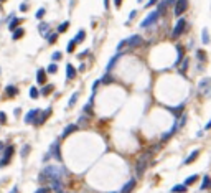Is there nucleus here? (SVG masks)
Masks as SVG:
<instances>
[{
  "label": "nucleus",
  "instance_id": "obj_1",
  "mask_svg": "<svg viewBox=\"0 0 211 193\" xmlns=\"http://www.w3.org/2000/svg\"><path fill=\"white\" fill-rule=\"evenodd\" d=\"M43 173L46 175V178H48V183H50V180H55V178H61L64 173H68L66 168H60V167H56V165H48L43 170Z\"/></svg>",
  "mask_w": 211,
  "mask_h": 193
},
{
  "label": "nucleus",
  "instance_id": "obj_2",
  "mask_svg": "<svg viewBox=\"0 0 211 193\" xmlns=\"http://www.w3.org/2000/svg\"><path fill=\"white\" fill-rule=\"evenodd\" d=\"M150 159H152V152H145V154H142V155L139 157L137 165H135V172H137L139 177H142V175H144V172H145V168H147Z\"/></svg>",
  "mask_w": 211,
  "mask_h": 193
},
{
  "label": "nucleus",
  "instance_id": "obj_3",
  "mask_svg": "<svg viewBox=\"0 0 211 193\" xmlns=\"http://www.w3.org/2000/svg\"><path fill=\"white\" fill-rule=\"evenodd\" d=\"M198 91H200V94H203V96H211V78H206V79L200 81Z\"/></svg>",
  "mask_w": 211,
  "mask_h": 193
},
{
  "label": "nucleus",
  "instance_id": "obj_4",
  "mask_svg": "<svg viewBox=\"0 0 211 193\" xmlns=\"http://www.w3.org/2000/svg\"><path fill=\"white\" fill-rule=\"evenodd\" d=\"M186 30V20L185 18H178V22H177V25H175V28H173V33H172V38H175L177 40L181 33H183Z\"/></svg>",
  "mask_w": 211,
  "mask_h": 193
},
{
  "label": "nucleus",
  "instance_id": "obj_5",
  "mask_svg": "<svg viewBox=\"0 0 211 193\" xmlns=\"http://www.w3.org/2000/svg\"><path fill=\"white\" fill-rule=\"evenodd\" d=\"M160 15H162V13H160L158 10L152 12V13H149V15H147V18H145L142 23H140V27H142V28H147V27H150V25H154V23L158 20V17H160Z\"/></svg>",
  "mask_w": 211,
  "mask_h": 193
},
{
  "label": "nucleus",
  "instance_id": "obj_6",
  "mask_svg": "<svg viewBox=\"0 0 211 193\" xmlns=\"http://www.w3.org/2000/svg\"><path fill=\"white\" fill-rule=\"evenodd\" d=\"M186 10H188V0H177L175 2V15L177 17H181Z\"/></svg>",
  "mask_w": 211,
  "mask_h": 193
},
{
  "label": "nucleus",
  "instance_id": "obj_7",
  "mask_svg": "<svg viewBox=\"0 0 211 193\" xmlns=\"http://www.w3.org/2000/svg\"><path fill=\"white\" fill-rule=\"evenodd\" d=\"M13 155V145H8L7 149L3 150V155H2V159H0V167H5V165H8V162H10V157Z\"/></svg>",
  "mask_w": 211,
  "mask_h": 193
},
{
  "label": "nucleus",
  "instance_id": "obj_8",
  "mask_svg": "<svg viewBox=\"0 0 211 193\" xmlns=\"http://www.w3.org/2000/svg\"><path fill=\"white\" fill-rule=\"evenodd\" d=\"M50 155H53V157H55V160L61 162V152H60V145H58V142H53V144H51Z\"/></svg>",
  "mask_w": 211,
  "mask_h": 193
},
{
  "label": "nucleus",
  "instance_id": "obj_9",
  "mask_svg": "<svg viewBox=\"0 0 211 193\" xmlns=\"http://www.w3.org/2000/svg\"><path fill=\"white\" fill-rule=\"evenodd\" d=\"M38 114H40V109H32V111H28V112L25 114V122H27V124H33Z\"/></svg>",
  "mask_w": 211,
  "mask_h": 193
},
{
  "label": "nucleus",
  "instance_id": "obj_10",
  "mask_svg": "<svg viewBox=\"0 0 211 193\" xmlns=\"http://www.w3.org/2000/svg\"><path fill=\"white\" fill-rule=\"evenodd\" d=\"M127 45L130 46V48H135V46L142 45V37H140V35H132V37L127 40Z\"/></svg>",
  "mask_w": 211,
  "mask_h": 193
},
{
  "label": "nucleus",
  "instance_id": "obj_11",
  "mask_svg": "<svg viewBox=\"0 0 211 193\" xmlns=\"http://www.w3.org/2000/svg\"><path fill=\"white\" fill-rule=\"evenodd\" d=\"M50 114H51V107H48V109L45 111V112H42V116H38V117L35 119L33 124H35V126H42L43 122H45L46 119H48V116H50Z\"/></svg>",
  "mask_w": 211,
  "mask_h": 193
},
{
  "label": "nucleus",
  "instance_id": "obj_12",
  "mask_svg": "<svg viewBox=\"0 0 211 193\" xmlns=\"http://www.w3.org/2000/svg\"><path fill=\"white\" fill-rule=\"evenodd\" d=\"M135 178H132V180H129V182L122 186V190H120V193H130L132 190H134V186H135Z\"/></svg>",
  "mask_w": 211,
  "mask_h": 193
},
{
  "label": "nucleus",
  "instance_id": "obj_13",
  "mask_svg": "<svg viewBox=\"0 0 211 193\" xmlns=\"http://www.w3.org/2000/svg\"><path fill=\"white\" fill-rule=\"evenodd\" d=\"M122 55H124V53H117L114 58H110V61L107 63V66H106V73H110V69L114 68V64H115L117 61H119V58H120Z\"/></svg>",
  "mask_w": 211,
  "mask_h": 193
},
{
  "label": "nucleus",
  "instance_id": "obj_14",
  "mask_svg": "<svg viewBox=\"0 0 211 193\" xmlns=\"http://www.w3.org/2000/svg\"><path fill=\"white\" fill-rule=\"evenodd\" d=\"M50 186H51V190L61 191V188H63V182H61V178H55V180H50Z\"/></svg>",
  "mask_w": 211,
  "mask_h": 193
},
{
  "label": "nucleus",
  "instance_id": "obj_15",
  "mask_svg": "<svg viewBox=\"0 0 211 193\" xmlns=\"http://www.w3.org/2000/svg\"><path fill=\"white\" fill-rule=\"evenodd\" d=\"M37 83L38 84H45L46 83V71H45V69H42V68L37 71Z\"/></svg>",
  "mask_w": 211,
  "mask_h": 193
},
{
  "label": "nucleus",
  "instance_id": "obj_16",
  "mask_svg": "<svg viewBox=\"0 0 211 193\" xmlns=\"http://www.w3.org/2000/svg\"><path fill=\"white\" fill-rule=\"evenodd\" d=\"M66 78L68 79H74L76 78V69L73 64H66Z\"/></svg>",
  "mask_w": 211,
  "mask_h": 193
},
{
  "label": "nucleus",
  "instance_id": "obj_17",
  "mask_svg": "<svg viewBox=\"0 0 211 193\" xmlns=\"http://www.w3.org/2000/svg\"><path fill=\"white\" fill-rule=\"evenodd\" d=\"M18 25H20V18H15V17L12 15V17H10V23H8V28L13 32V30H17V28H18Z\"/></svg>",
  "mask_w": 211,
  "mask_h": 193
},
{
  "label": "nucleus",
  "instance_id": "obj_18",
  "mask_svg": "<svg viewBox=\"0 0 211 193\" xmlns=\"http://www.w3.org/2000/svg\"><path fill=\"white\" fill-rule=\"evenodd\" d=\"M78 131V126H74V124H71V126H68L66 129L63 131V134H61V137H68L69 134H73V132H76Z\"/></svg>",
  "mask_w": 211,
  "mask_h": 193
},
{
  "label": "nucleus",
  "instance_id": "obj_19",
  "mask_svg": "<svg viewBox=\"0 0 211 193\" xmlns=\"http://www.w3.org/2000/svg\"><path fill=\"white\" fill-rule=\"evenodd\" d=\"M201 190H211V177H208V175H204V177H203Z\"/></svg>",
  "mask_w": 211,
  "mask_h": 193
},
{
  "label": "nucleus",
  "instance_id": "obj_20",
  "mask_svg": "<svg viewBox=\"0 0 211 193\" xmlns=\"http://www.w3.org/2000/svg\"><path fill=\"white\" fill-rule=\"evenodd\" d=\"M5 94H7V96H17V94H18V89H17V87L15 86H7V87H5Z\"/></svg>",
  "mask_w": 211,
  "mask_h": 193
},
{
  "label": "nucleus",
  "instance_id": "obj_21",
  "mask_svg": "<svg viewBox=\"0 0 211 193\" xmlns=\"http://www.w3.org/2000/svg\"><path fill=\"white\" fill-rule=\"evenodd\" d=\"M183 109H185V106H183V104H180L178 107H168V111H170V112H173V114H175V117H178V116H181V112H183Z\"/></svg>",
  "mask_w": 211,
  "mask_h": 193
},
{
  "label": "nucleus",
  "instance_id": "obj_22",
  "mask_svg": "<svg viewBox=\"0 0 211 193\" xmlns=\"http://www.w3.org/2000/svg\"><path fill=\"white\" fill-rule=\"evenodd\" d=\"M177 53H178V58H177V61H175V64H178L183 61V53H185V50H183V46H177Z\"/></svg>",
  "mask_w": 211,
  "mask_h": 193
},
{
  "label": "nucleus",
  "instance_id": "obj_23",
  "mask_svg": "<svg viewBox=\"0 0 211 193\" xmlns=\"http://www.w3.org/2000/svg\"><path fill=\"white\" fill-rule=\"evenodd\" d=\"M198 155H200V152H198V150H193V152H191V155H188V159L185 160V165H190L191 162H195V159H196Z\"/></svg>",
  "mask_w": 211,
  "mask_h": 193
},
{
  "label": "nucleus",
  "instance_id": "obj_24",
  "mask_svg": "<svg viewBox=\"0 0 211 193\" xmlns=\"http://www.w3.org/2000/svg\"><path fill=\"white\" fill-rule=\"evenodd\" d=\"M23 33H25V30H23V28H17V30H13V35H12L13 42H15V40H20V38L23 37Z\"/></svg>",
  "mask_w": 211,
  "mask_h": 193
},
{
  "label": "nucleus",
  "instance_id": "obj_25",
  "mask_svg": "<svg viewBox=\"0 0 211 193\" xmlns=\"http://www.w3.org/2000/svg\"><path fill=\"white\" fill-rule=\"evenodd\" d=\"M173 193H185L186 191V185H175L172 188Z\"/></svg>",
  "mask_w": 211,
  "mask_h": 193
},
{
  "label": "nucleus",
  "instance_id": "obj_26",
  "mask_svg": "<svg viewBox=\"0 0 211 193\" xmlns=\"http://www.w3.org/2000/svg\"><path fill=\"white\" fill-rule=\"evenodd\" d=\"M84 37H86V32H84V30H79V33L74 37V42H76V43H81V42L84 40Z\"/></svg>",
  "mask_w": 211,
  "mask_h": 193
},
{
  "label": "nucleus",
  "instance_id": "obj_27",
  "mask_svg": "<svg viewBox=\"0 0 211 193\" xmlns=\"http://www.w3.org/2000/svg\"><path fill=\"white\" fill-rule=\"evenodd\" d=\"M201 40H203V43H204V45H208V43H209V33H208L206 28H204V30L201 32Z\"/></svg>",
  "mask_w": 211,
  "mask_h": 193
},
{
  "label": "nucleus",
  "instance_id": "obj_28",
  "mask_svg": "<svg viewBox=\"0 0 211 193\" xmlns=\"http://www.w3.org/2000/svg\"><path fill=\"white\" fill-rule=\"evenodd\" d=\"M68 27H69V22H68V20H66V22H63L61 25L58 27V33H64V32L68 30Z\"/></svg>",
  "mask_w": 211,
  "mask_h": 193
},
{
  "label": "nucleus",
  "instance_id": "obj_29",
  "mask_svg": "<svg viewBox=\"0 0 211 193\" xmlns=\"http://www.w3.org/2000/svg\"><path fill=\"white\" fill-rule=\"evenodd\" d=\"M78 96H79V92H73V96H71V99H69V102H68L69 107H73L74 104H76V101H78Z\"/></svg>",
  "mask_w": 211,
  "mask_h": 193
},
{
  "label": "nucleus",
  "instance_id": "obj_30",
  "mask_svg": "<svg viewBox=\"0 0 211 193\" xmlns=\"http://www.w3.org/2000/svg\"><path fill=\"white\" fill-rule=\"evenodd\" d=\"M53 91V84H46L45 87H43V89L42 91H40V94H43V96H46V94H48V92H51Z\"/></svg>",
  "mask_w": 211,
  "mask_h": 193
},
{
  "label": "nucleus",
  "instance_id": "obj_31",
  "mask_svg": "<svg viewBox=\"0 0 211 193\" xmlns=\"http://www.w3.org/2000/svg\"><path fill=\"white\" fill-rule=\"evenodd\" d=\"M30 154V145H25V147L22 149V152H20V155H22V159H25V157Z\"/></svg>",
  "mask_w": 211,
  "mask_h": 193
},
{
  "label": "nucleus",
  "instance_id": "obj_32",
  "mask_svg": "<svg viewBox=\"0 0 211 193\" xmlns=\"http://www.w3.org/2000/svg\"><path fill=\"white\" fill-rule=\"evenodd\" d=\"M48 28H50V25H48V23H40V27H38V30H40V33H46V30H48Z\"/></svg>",
  "mask_w": 211,
  "mask_h": 193
},
{
  "label": "nucleus",
  "instance_id": "obj_33",
  "mask_svg": "<svg viewBox=\"0 0 211 193\" xmlns=\"http://www.w3.org/2000/svg\"><path fill=\"white\" fill-rule=\"evenodd\" d=\"M56 71H58V66H56V64H55V63H51V64H50V66H48V68H46V73H53V74H55Z\"/></svg>",
  "mask_w": 211,
  "mask_h": 193
},
{
  "label": "nucleus",
  "instance_id": "obj_34",
  "mask_svg": "<svg viewBox=\"0 0 211 193\" xmlns=\"http://www.w3.org/2000/svg\"><path fill=\"white\" fill-rule=\"evenodd\" d=\"M74 46H76V42H74V38H73L71 42L68 43V48H66V51H68V53H73V51H74Z\"/></svg>",
  "mask_w": 211,
  "mask_h": 193
},
{
  "label": "nucleus",
  "instance_id": "obj_35",
  "mask_svg": "<svg viewBox=\"0 0 211 193\" xmlns=\"http://www.w3.org/2000/svg\"><path fill=\"white\" fill-rule=\"evenodd\" d=\"M40 96V91L37 89V87H32V89H30V97L32 99H37Z\"/></svg>",
  "mask_w": 211,
  "mask_h": 193
},
{
  "label": "nucleus",
  "instance_id": "obj_36",
  "mask_svg": "<svg viewBox=\"0 0 211 193\" xmlns=\"http://www.w3.org/2000/svg\"><path fill=\"white\" fill-rule=\"evenodd\" d=\"M196 178H198L196 175H193V177H188V178L185 180V185H191V183H195V182H196Z\"/></svg>",
  "mask_w": 211,
  "mask_h": 193
},
{
  "label": "nucleus",
  "instance_id": "obj_37",
  "mask_svg": "<svg viewBox=\"0 0 211 193\" xmlns=\"http://www.w3.org/2000/svg\"><path fill=\"white\" fill-rule=\"evenodd\" d=\"M101 83H104V84H109V83H112V78H110V76H109V73L106 74L102 79H101Z\"/></svg>",
  "mask_w": 211,
  "mask_h": 193
},
{
  "label": "nucleus",
  "instance_id": "obj_38",
  "mask_svg": "<svg viewBox=\"0 0 211 193\" xmlns=\"http://www.w3.org/2000/svg\"><path fill=\"white\" fill-rule=\"evenodd\" d=\"M186 68H188V60H183V63H181V68H180V71L181 73H186Z\"/></svg>",
  "mask_w": 211,
  "mask_h": 193
},
{
  "label": "nucleus",
  "instance_id": "obj_39",
  "mask_svg": "<svg viewBox=\"0 0 211 193\" xmlns=\"http://www.w3.org/2000/svg\"><path fill=\"white\" fill-rule=\"evenodd\" d=\"M45 12H46L45 8H40V10L37 12V15H35V17H37V18H38V20H42V18H43V17H45Z\"/></svg>",
  "mask_w": 211,
  "mask_h": 193
},
{
  "label": "nucleus",
  "instance_id": "obj_40",
  "mask_svg": "<svg viewBox=\"0 0 211 193\" xmlns=\"http://www.w3.org/2000/svg\"><path fill=\"white\" fill-rule=\"evenodd\" d=\"M91 104H92V102L89 101V102H87L86 106H84V112H86V114H92V107H91Z\"/></svg>",
  "mask_w": 211,
  "mask_h": 193
},
{
  "label": "nucleus",
  "instance_id": "obj_41",
  "mask_svg": "<svg viewBox=\"0 0 211 193\" xmlns=\"http://www.w3.org/2000/svg\"><path fill=\"white\" fill-rule=\"evenodd\" d=\"M196 55H198V60L200 61H203V60H206V53H204V51H196Z\"/></svg>",
  "mask_w": 211,
  "mask_h": 193
},
{
  "label": "nucleus",
  "instance_id": "obj_42",
  "mask_svg": "<svg viewBox=\"0 0 211 193\" xmlns=\"http://www.w3.org/2000/svg\"><path fill=\"white\" fill-rule=\"evenodd\" d=\"M51 58H53V60H55V61H58V60H61V53H60V51H55V53H53V55H51Z\"/></svg>",
  "mask_w": 211,
  "mask_h": 193
},
{
  "label": "nucleus",
  "instance_id": "obj_43",
  "mask_svg": "<svg viewBox=\"0 0 211 193\" xmlns=\"http://www.w3.org/2000/svg\"><path fill=\"white\" fill-rule=\"evenodd\" d=\"M5 122H7V114L0 112V124H5Z\"/></svg>",
  "mask_w": 211,
  "mask_h": 193
},
{
  "label": "nucleus",
  "instance_id": "obj_44",
  "mask_svg": "<svg viewBox=\"0 0 211 193\" xmlns=\"http://www.w3.org/2000/svg\"><path fill=\"white\" fill-rule=\"evenodd\" d=\"M56 38H58V35H56V33H53V35H50V37H48V42H50V43H55V42H56Z\"/></svg>",
  "mask_w": 211,
  "mask_h": 193
},
{
  "label": "nucleus",
  "instance_id": "obj_45",
  "mask_svg": "<svg viewBox=\"0 0 211 193\" xmlns=\"http://www.w3.org/2000/svg\"><path fill=\"white\" fill-rule=\"evenodd\" d=\"M35 193H50V188H46V186H42V188H38Z\"/></svg>",
  "mask_w": 211,
  "mask_h": 193
},
{
  "label": "nucleus",
  "instance_id": "obj_46",
  "mask_svg": "<svg viewBox=\"0 0 211 193\" xmlns=\"http://www.w3.org/2000/svg\"><path fill=\"white\" fill-rule=\"evenodd\" d=\"M125 45H127V40H122V42H120L119 45H117V51H119V50H122Z\"/></svg>",
  "mask_w": 211,
  "mask_h": 193
},
{
  "label": "nucleus",
  "instance_id": "obj_47",
  "mask_svg": "<svg viewBox=\"0 0 211 193\" xmlns=\"http://www.w3.org/2000/svg\"><path fill=\"white\" fill-rule=\"evenodd\" d=\"M163 2L167 3V7H170V5H172V3L175 5V2H177V0H163Z\"/></svg>",
  "mask_w": 211,
  "mask_h": 193
},
{
  "label": "nucleus",
  "instance_id": "obj_48",
  "mask_svg": "<svg viewBox=\"0 0 211 193\" xmlns=\"http://www.w3.org/2000/svg\"><path fill=\"white\" fill-rule=\"evenodd\" d=\"M20 10H22V12L28 10V5H27V3H22V5H20Z\"/></svg>",
  "mask_w": 211,
  "mask_h": 193
},
{
  "label": "nucleus",
  "instance_id": "obj_49",
  "mask_svg": "<svg viewBox=\"0 0 211 193\" xmlns=\"http://www.w3.org/2000/svg\"><path fill=\"white\" fill-rule=\"evenodd\" d=\"M135 15H137V12H135V10H132V12H130V15H129V20H132Z\"/></svg>",
  "mask_w": 211,
  "mask_h": 193
},
{
  "label": "nucleus",
  "instance_id": "obj_50",
  "mask_svg": "<svg viewBox=\"0 0 211 193\" xmlns=\"http://www.w3.org/2000/svg\"><path fill=\"white\" fill-rule=\"evenodd\" d=\"M84 122H87V117H86V116H83V117H79V124H84Z\"/></svg>",
  "mask_w": 211,
  "mask_h": 193
},
{
  "label": "nucleus",
  "instance_id": "obj_51",
  "mask_svg": "<svg viewBox=\"0 0 211 193\" xmlns=\"http://www.w3.org/2000/svg\"><path fill=\"white\" fill-rule=\"evenodd\" d=\"M157 3V0H149V3L145 5V7H152V5H155Z\"/></svg>",
  "mask_w": 211,
  "mask_h": 193
},
{
  "label": "nucleus",
  "instance_id": "obj_52",
  "mask_svg": "<svg viewBox=\"0 0 211 193\" xmlns=\"http://www.w3.org/2000/svg\"><path fill=\"white\" fill-rule=\"evenodd\" d=\"M120 3H122V0H114V5H115V7H117V8H119V7H120Z\"/></svg>",
  "mask_w": 211,
  "mask_h": 193
},
{
  "label": "nucleus",
  "instance_id": "obj_53",
  "mask_svg": "<svg viewBox=\"0 0 211 193\" xmlns=\"http://www.w3.org/2000/svg\"><path fill=\"white\" fill-rule=\"evenodd\" d=\"M86 55H87V50H86V51H83V53H79V55H78V58H84Z\"/></svg>",
  "mask_w": 211,
  "mask_h": 193
},
{
  "label": "nucleus",
  "instance_id": "obj_54",
  "mask_svg": "<svg viewBox=\"0 0 211 193\" xmlns=\"http://www.w3.org/2000/svg\"><path fill=\"white\" fill-rule=\"evenodd\" d=\"M10 193H18V188H17V186H13V188L10 190Z\"/></svg>",
  "mask_w": 211,
  "mask_h": 193
},
{
  "label": "nucleus",
  "instance_id": "obj_55",
  "mask_svg": "<svg viewBox=\"0 0 211 193\" xmlns=\"http://www.w3.org/2000/svg\"><path fill=\"white\" fill-rule=\"evenodd\" d=\"M104 7H106V8H109V0H104Z\"/></svg>",
  "mask_w": 211,
  "mask_h": 193
},
{
  "label": "nucleus",
  "instance_id": "obj_56",
  "mask_svg": "<svg viewBox=\"0 0 211 193\" xmlns=\"http://www.w3.org/2000/svg\"><path fill=\"white\" fill-rule=\"evenodd\" d=\"M204 129H206V131H208V129H211V121L208 122V124H206V126H204Z\"/></svg>",
  "mask_w": 211,
  "mask_h": 193
},
{
  "label": "nucleus",
  "instance_id": "obj_57",
  "mask_svg": "<svg viewBox=\"0 0 211 193\" xmlns=\"http://www.w3.org/2000/svg\"><path fill=\"white\" fill-rule=\"evenodd\" d=\"M2 150H3V144H2V142H0V152H2Z\"/></svg>",
  "mask_w": 211,
  "mask_h": 193
},
{
  "label": "nucleus",
  "instance_id": "obj_58",
  "mask_svg": "<svg viewBox=\"0 0 211 193\" xmlns=\"http://www.w3.org/2000/svg\"><path fill=\"white\" fill-rule=\"evenodd\" d=\"M0 2H5V0H0Z\"/></svg>",
  "mask_w": 211,
  "mask_h": 193
}]
</instances>
